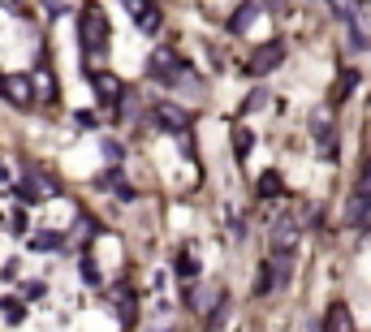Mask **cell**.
<instances>
[{"label":"cell","mask_w":371,"mask_h":332,"mask_svg":"<svg viewBox=\"0 0 371 332\" xmlns=\"http://www.w3.org/2000/svg\"><path fill=\"white\" fill-rule=\"evenodd\" d=\"M65 246V233H35L31 238V250H61Z\"/></svg>","instance_id":"cell-16"},{"label":"cell","mask_w":371,"mask_h":332,"mask_svg":"<svg viewBox=\"0 0 371 332\" xmlns=\"http://www.w3.org/2000/svg\"><path fill=\"white\" fill-rule=\"evenodd\" d=\"M354 87H358V70H341V78H337V87H333V104L350 99V95H354Z\"/></svg>","instance_id":"cell-13"},{"label":"cell","mask_w":371,"mask_h":332,"mask_svg":"<svg viewBox=\"0 0 371 332\" xmlns=\"http://www.w3.org/2000/svg\"><path fill=\"white\" fill-rule=\"evenodd\" d=\"M250 147H255V130H250V126H238V130H233V155L246 160Z\"/></svg>","instance_id":"cell-15"},{"label":"cell","mask_w":371,"mask_h":332,"mask_svg":"<svg viewBox=\"0 0 371 332\" xmlns=\"http://www.w3.org/2000/svg\"><path fill=\"white\" fill-rule=\"evenodd\" d=\"M324 332H354V315H350V306H345V302H333V306H328Z\"/></svg>","instance_id":"cell-11"},{"label":"cell","mask_w":371,"mask_h":332,"mask_svg":"<svg viewBox=\"0 0 371 332\" xmlns=\"http://www.w3.org/2000/svg\"><path fill=\"white\" fill-rule=\"evenodd\" d=\"M9 229H13V233H26V216H22V211L9 216Z\"/></svg>","instance_id":"cell-26"},{"label":"cell","mask_w":371,"mask_h":332,"mask_svg":"<svg viewBox=\"0 0 371 332\" xmlns=\"http://www.w3.org/2000/svg\"><path fill=\"white\" fill-rule=\"evenodd\" d=\"M229 233H233V238H242V233H246V225H242V216H233V220H229Z\"/></svg>","instance_id":"cell-27"},{"label":"cell","mask_w":371,"mask_h":332,"mask_svg":"<svg viewBox=\"0 0 371 332\" xmlns=\"http://www.w3.org/2000/svg\"><path fill=\"white\" fill-rule=\"evenodd\" d=\"M74 121H78L82 130H95V126H99V117H95V113H74Z\"/></svg>","instance_id":"cell-25"},{"label":"cell","mask_w":371,"mask_h":332,"mask_svg":"<svg viewBox=\"0 0 371 332\" xmlns=\"http://www.w3.org/2000/svg\"><path fill=\"white\" fill-rule=\"evenodd\" d=\"M99 186H104V190H117V186H121V173H117V169H109V173L99 177Z\"/></svg>","instance_id":"cell-24"},{"label":"cell","mask_w":371,"mask_h":332,"mask_svg":"<svg viewBox=\"0 0 371 332\" xmlns=\"http://www.w3.org/2000/svg\"><path fill=\"white\" fill-rule=\"evenodd\" d=\"M255 18H259V5H255V0H246V5H238V13L229 18V35H246V31L255 26Z\"/></svg>","instance_id":"cell-12"},{"label":"cell","mask_w":371,"mask_h":332,"mask_svg":"<svg viewBox=\"0 0 371 332\" xmlns=\"http://www.w3.org/2000/svg\"><path fill=\"white\" fill-rule=\"evenodd\" d=\"M0 91H5V78H0Z\"/></svg>","instance_id":"cell-32"},{"label":"cell","mask_w":371,"mask_h":332,"mask_svg":"<svg viewBox=\"0 0 371 332\" xmlns=\"http://www.w3.org/2000/svg\"><path fill=\"white\" fill-rule=\"evenodd\" d=\"M281 61H285V43H281V39H268V43H259V48L250 52L246 74H250V78H263V74H272Z\"/></svg>","instance_id":"cell-5"},{"label":"cell","mask_w":371,"mask_h":332,"mask_svg":"<svg viewBox=\"0 0 371 332\" xmlns=\"http://www.w3.org/2000/svg\"><path fill=\"white\" fill-rule=\"evenodd\" d=\"M268 5H281V0H268Z\"/></svg>","instance_id":"cell-31"},{"label":"cell","mask_w":371,"mask_h":332,"mask_svg":"<svg viewBox=\"0 0 371 332\" xmlns=\"http://www.w3.org/2000/svg\"><path fill=\"white\" fill-rule=\"evenodd\" d=\"M78 267H82V281H87V285H99V267H95V259H87V255H82V263H78Z\"/></svg>","instance_id":"cell-21"},{"label":"cell","mask_w":371,"mask_h":332,"mask_svg":"<svg viewBox=\"0 0 371 332\" xmlns=\"http://www.w3.org/2000/svg\"><path fill=\"white\" fill-rule=\"evenodd\" d=\"M281 190H285V182H281V173H277V169L259 173V199H272V194H281Z\"/></svg>","instance_id":"cell-14"},{"label":"cell","mask_w":371,"mask_h":332,"mask_svg":"<svg viewBox=\"0 0 371 332\" xmlns=\"http://www.w3.org/2000/svg\"><path fill=\"white\" fill-rule=\"evenodd\" d=\"M358 190H367V194H371V160H367V169H362V182H358Z\"/></svg>","instance_id":"cell-28"},{"label":"cell","mask_w":371,"mask_h":332,"mask_svg":"<svg viewBox=\"0 0 371 332\" xmlns=\"http://www.w3.org/2000/svg\"><path fill=\"white\" fill-rule=\"evenodd\" d=\"M173 272L182 276V281H194V276H199V259L194 255H177L173 259Z\"/></svg>","instance_id":"cell-17"},{"label":"cell","mask_w":371,"mask_h":332,"mask_svg":"<svg viewBox=\"0 0 371 332\" xmlns=\"http://www.w3.org/2000/svg\"><path fill=\"white\" fill-rule=\"evenodd\" d=\"M298 238H302V220L294 211H281L272 220V233H268V246L277 259H294L298 255Z\"/></svg>","instance_id":"cell-2"},{"label":"cell","mask_w":371,"mask_h":332,"mask_svg":"<svg viewBox=\"0 0 371 332\" xmlns=\"http://www.w3.org/2000/svg\"><path fill=\"white\" fill-rule=\"evenodd\" d=\"M43 294H48V285H43V281H26V285H22V298H31V302H39Z\"/></svg>","instance_id":"cell-22"},{"label":"cell","mask_w":371,"mask_h":332,"mask_svg":"<svg viewBox=\"0 0 371 332\" xmlns=\"http://www.w3.org/2000/svg\"><path fill=\"white\" fill-rule=\"evenodd\" d=\"M151 117H155V126L169 130V134H186V130H190V117L182 113L177 104H155V108H151Z\"/></svg>","instance_id":"cell-8"},{"label":"cell","mask_w":371,"mask_h":332,"mask_svg":"<svg viewBox=\"0 0 371 332\" xmlns=\"http://www.w3.org/2000/svg\"><path fill=\"white\" fill-rule=\"evenodd\" d=\"M0 315H5L9 323H22V319H26V306H22L18 298H0Z\"/></svg>","instance_id":"cell-18"},{"label":"cell","mask_w":371,"mask_h":332,"mask_svg":"<svg viewBox=\"0 0 371 332\" xmlns=\"http://www.w3.org/2000/svg\"><path fill=\"white\" fill-rule=\"evenodd\" d=\"M0 5H5V9H13V5H18V0H0Z\"/></svg>","instance_id":"cell-29"},{"label":"cell","mask_w":371,"mask_h":332,"mask_svg":"<svg viewBox=\"0 0 371 332\" xmlns=\"http://www.w3.org/2000/svg\"><path fill=\"white\" fill-rule=\"evenodd\" d=\"M0 182H5V164H0Z\"/></svg>","instance_id":"cell-30"},{"label":"cell","mask_w":371,"mask_h":332,"mask_svg":"<svg viewBox=\"0 0 371 332\" xmlns=\"http://www.w3.org/2000/svg\"><path fill=\"white\" fill-rule=\"evenodd\" d=\"M341 220H345V225H350V229H362V225H367V220H371V194L354 186V194L345 199V211H341Z\"/></svg>","instance_id":"cell-7"},{"label":"cell","mask_w":371,"mask_h":332,"mask_svg":"<svg viewBox=\"0 0 371 332\" xmlns=\"http://www.w3.org/2000/svg\"><path fill=\"white\" fill-rule=\"evenodd\" d=\"M31 82H35V95H43V99H57V87H52V74H48V70H39Z\"/></svg>","instance_id":"cell-19"},{"label":"cell","mask_w":371,"mask_h":332,"mask_svg":"<svg viewBox=\"0 0 371 332\" xmlns=\"http://www.w3.org/2000/svg\"><path fill=\"white\" fill-rule=\"evenodd\" d=\"M0 95H5L9 104H18V108H31L35 104V82L26 74H13V78H5V91Z\"/></svg>","instance_id":"cell-9"},{"label":"cell","mask_w":371,"mask_h":332,"mask_svg":"<svg viewBox=\"0 0 371 332\" xmlns=\"http://www.w3.org/2000/svg\"><path fill=\"white\" fill-rule=\"evenodd\" d=\"M91 87H95L99 104H117V99H121V91H126L117 74H95V78H91Z\"/></svg>","instance_id":"cell-10"},{"label":"cell","mask_w":371,"mask_h":332,"mask_svg":"<svg viewBox=\"0 0 371 332\" xmlns=\"http://www.w3.org/2000/svg\"><path fill=\"white\" fill-rule=\"evenodd\" d=\"M126 9H130V18L138 22L143 35H155V31H160V5H155V0H126Z\"/></svg>","instance_id":"cell-6"},{"label":"cell","mask_w":371,"mask_h":332,"mask_svg":"<svg viewBox=\"0 0 371 332\" xmlns=\"http://www.w3.org/2000/svg\"><path fill=\"white\" fill-rule=\"evenodd\" d=\"M78 39L87 52H104V43H109V13H104L99 5H87L82 18H78Z\"/></svg>","instance_id":"cell-4"},{"label":"cell","mask_w":371,"mask_h":332,"mask_svg":"<svg viewBox=\"0 0 371 332\" xmlns=\"http://www.w3.org/2000/svg\"><path fill=\"white\" fill-rule=\"evenodd\" d=\"M104 155H109V160H113V164H121V155H126V147H121V143H113V138H109V143H104Z\"/></svg>","instance_id":"cell-23"},{"label":"cell","mask_w":371,"mask_h":332,"mask_svg":"<svg viewBox=\"0 0 371 332\" xmlns=\"http://www.w3.org/2000/svg\"><path fill=\"white\" fill-rule=\"evenodd\" d=\"M190 306L203 315V328L216 332V328L225 323V315H229V294L216 289V285H207V289H190Z\"/></svg>","instance_id":"cell-1"},{"label":"cell","mask_w":371,"mask_h":332,"mask_svg":"<svg viewBox=\"0 0 371 332\" xmlns=\"http://www.w3.org/2000/svg\"><path fill=\"white\" fill-rule=\"evenodd\" d=\"M147 74H151V82H165V87L190 82V70L182 65V57H177V52H169V48H155V52H151Z\"/></svg>","instance_id":"cell-3"},{"label":"cell","mask_w":371,"mask_h":332,"mask_svg":"<svg viewBox=\"0 0 371 332\" xmlns=\"http://www.w3.org/2000/svg\"><path fill=\"white\" fill-rule=\"evenodd\" d=\"M263 104H268V91L255 87V91L246 95V104H242V117H246V113H255V108H263Z\"/></svg>","instance_id":"cell-20"}]
</instances>
